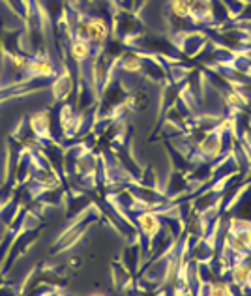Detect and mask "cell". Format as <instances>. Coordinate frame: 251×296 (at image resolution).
Instances as JSON below:
<instances>
[{
	"mask_svg": "<svg viewBox=\"0 0 251 296\" xmlns=\"http://www.w3.org/2000/svg\"><path fill=\"white\" fill-rule=\"evenodd\" d=\"M81 36H86L90 42H103L107 36V25L103 19H90L81 26Z\"/></svg>",
	"mask_w": 251,
	"mask_h": 296,
	"instance_id": "cell-1",
	"label": "cell"
},
{
	"mask_svg": "<svg viewBox=\"0 0 251 296\" xmlns=\"http://www.w3.org/2000/svg\"><path fill=\"white\" fill-rule=\"evenodd\" d=\"M139 227L148 238H154V236L159 233V229H161V221H159V217L152 212H147V214H141L139 216Z\"/></svg>",
	"mask_w": 251,
	"mask_h": 296,
	"instance_id": "cell-2",
	"label": "cell"
},
{
	"mask_svg": "<svg viewBox=\"0 0 251 296\" xmlns=\"http://www.w3.org/2000/svg\"><path fill=\"white\" fill-rule=\"evenodd\" d=\"M221 148H223V141L220 135H208L206 139H202L199 144V152L204 154L206 158H216L221 154Z\"/></svg>",
	"mask_w": 251,
	"mask_h": 296,
	"instance_id": "cell-3",
	"label": "cell"
},
{
	"mask_svg": "<svg viewBox=\"0 0 251 296\" xmlns=\"http://www.w3.org/2000/svg\"><path fill=\"white\" fill-rule=\"evenodd\" d=\"M26 69H28L32 75H36V77H51V75L55 73L53 64H51L49 60H45V58L30 60L28 64H26Z\"/></svg>",
	"mask_w": 251,
	"mask_h": 296,
	"instance_id": "cell-4",
	"label": "cell"
},
{
	"mask_svg": "<svg viewBox=\"0 0 251 296\" xmlns=\"http://www.w3.org/2000/svg\"><path fill=\"white\" fill-rule=\"evenodd\" d=\"M30 128H32V131L40 137L49 135V117H47L45 113H36V115L30 118Z\"/></svg>",
	"mask_w": 251,
	"mask_h": 296,
	"instance_id": "cell-5",
	"label": "cell"
},
{
	"mask_svg": "<svg viewBox=\"0 0 251 296\" xmlns=\"http://www.w3.org/2000/svg\"><path fill=\"white\" fill-rule=\"evenodd\" d=\"M71 92V79H69V73H64V77H58L53 85V94H55L56 99H66Z\"/></svg>",
	"mask_w": 251,
	"mask_h": 296,
	"instance_id": "cell-6",
	"label": "cell"
},
{
	"mask_svg": "<svg viewBox=\"0 0 251 296\" xmlns=\"http://www.w3.org/2000/svg\"><path fill=\"white\" fill-rule=\"evenodd\" d=\"M233 249L234 251H245V249H251V236H249V231L244 229V231H240L236 233L233 238Z\"/></svg>",
	"mask_w": 251,
	"mask_h": 296,
	"instance_id": "cell-7",
	"label": "cell"
},
{
	"mask_svg": "<svg viewBox=\"0 0 251 296\" xmlns=\"http://www.w3.org/2000/svg\"><path fill=\"white\" fill-rule=\"evenodd\" d=\"M90 55V45L85 40H77L74 45H71V56H74L75 62H85Z\"/></svg>",
	"mask_w": 251,
	"mask_h": 296,
	"instance_id": "cell-8",
	"label": "cell"
},
{
	"mask_svg": "<svg viewBox=\"0 0 251 296\" xmlns=\"http://www.w3.org/2000/svg\"><path fill=\"white\" fill-rule=\"evenodd\" d=\"M249 278H251V266L238 263V265L233 268V279H234V283L236 285L244 287V285L249 281Z\"/></svg>",
	"mask_w": 251,
	"mask_h": 296,
	"instance_id": "cell-9",
	"label": "cell"
},
{
	"mask_svg": "<svg viewBox=\"0 0 251 296\" xmlns=\"http://www.w3.org/2000/svg\"><path fill=\"white\" fill-rule=\"evenodd\" d=\"M190 4V17H202L208 15L210 0H188Z\"/></svg>",
	"mask_w": 251,
	"mask_h": 296,
	"instance_id": "cell-10",
	"label": "cell"
},
{
	"mask_svg": "<svg viewBox=\"0 0 251 296\" xmlns=\"http://www.w3.org/2000/svg\"><path fill=\"white\" fill-rule=\"evenodd\" d=\"M171 12L180 19L190 17V4L188 0H171Z\"/></svg>",
	"mask_w": 251,
	"mask_h": 296,
	"instance_id": "cell-11",
	"label": "cell"
},
{
	"mask_svg": "<svg viewBox=\"0 0 251 296\" xmlns=\"http://www.w3.org/2000/svg\"><path fill=\"white\" fill-rule=\"evenodd\" d=\"M210 294L220 296V294H231V289L227 283H212L210 285Z\"/></svg>",
	"mask_w": 251,
	"mask_h": 296,
	"instance_id": "cell-12",
	"label": "cell"
},
{
	"mask_svg": "<svg viewBox=\"0 0 251 296\" xmlns=\"http://www.w3.org/2000/svg\"><path fill=\"white\" fill-rule=\"evenodd\" d=\"M240 103H242V96L240 94H236V92H229L225 96V105L227 107H240Z\"/></svg>",
	"mask_w": 251,
	"mask_h": 296,
	"instance_id": "cell-13",
	"label": "cell"
},
{
	"mask_svg": "<svg viewBox=\"0 0 251 296\" xmlns=\"http://www.w3.org/2000/svg\"><path fill=\"white\" fill-rule=\"evenodd\" d=\"M26 64H28V60H26L25 56H13V66L19 69L26 68Z\"/></svg>",
	"mask_w": 251,
	"mask_h": 296,
	"instance_id": "cell-14",
	"label": "cell"
},
{
	"mask_svg": "<svg viewBox=\"0 0 251 296\" xmlns=\"http://www.w3.org/2000/svg\"><path fill=\"white\" fill-rule=\"evenodd\" d=\"M247 231H249V236H251V225H249V229H247Z\"/></svg>",
	"mask_w": 251,
	"mask_h": 296,
	"instance_id": "cell-15",
	"label": "cell"
}]
</instances>
